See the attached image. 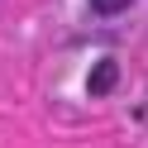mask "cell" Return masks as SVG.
<instances>
[{
	"instance_id": "obj_1",
	"label": "cell",
	"mask_w": 148,
	"mask_h": 148,
	"mask_svg": "<svg viewBox=\"0 0 148 148\" xmlns=\"http://www.w3.org/2000/svg\"><path fill=\"white\" fill-rule=\"evenodd\" d=\"M115 81H119V62L115 58H100L96 67H91V77H86V91H91V96H105Z\"/></svg>"
},
{
	"instance_id": "obj_2",
	"label": "cell",
	"mask_w": 148,
	"mask_h": 148,
	"mask_svg": "<svg viewBox=\"0 0 148 148\" xmlns=\"http://www.w3.org/2000/svg\"><path fill=\"white\" fill-rule=\"evenodd\" d=\"M129 5H134V0H91V10H96L100 19H110V14H124Z\"/></svg>"
}]
</instances>
